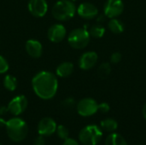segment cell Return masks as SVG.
I'll list each match as a JSON object with an SVG mask.
<instances>
[{"label":"cell","instance_id":"cell-14","mask_svg":"<svg viewBox=\"0 0 146 145\" xmlns=\"http://www.w3.org/2000/svg\"><path fill=\"white\" fill-rule=\"evenodd\" d=\"M25 49L27 53L33 58H39L43 53L42 44L36 39H29L26 42Z\"/></svg>","mask_w":146,"mask_h":145},{"label":"cell","instance_id":"cell-32","mask_svg":"<svg viewBox=\"0 0 146 145\" xmlns=\"http://www.w3.org/2000/svg\"><path fill=\"white\" fill-rule=\"evenodd\" d=\"M71 1H73V2H74V1H76V0H71Z\"/></svg>","mask_w":146,"mask_h":145},{"label":"cell","instance_id":"cell-27","mask_svg":"<svg viewBox=\"0 0 146 145\" xmlns=\"http://www.w3.org/2000/svg\"><path fill=\"white\" fill-rule=\"evenodd\" d=\"M33 145H45V139H44V136L39 135V136L34 140Z\"/></svg>","mask_w":146,"mask_h":145},{"label":"cell","instance_id":"cell-22","mask_svg":"<svg viewBox=\"0 0 146 145\" xmlns=\"http://www.w3.org/2000/svg\"><path fill=\"white\" fill-rule=\"evenodd\" d=\"M56 133H57V136L61 138V139H67L68 138V135H69V132H68V129L62 126V125H60L56 127Z\"/></svg>","mask_w":146,"mask_h":145},{"label":"cell","instance_id":"cell-21","mask_svg":"<svg viewBox=\"0 0 146 145\" xmlns=\"http://www.w3.org/2000/svg\"><path fill=\"white\" fill-rule=\"evenodd\" d=\"M111 73V66L109 62H103L98 68V75L101 79H106Z\"/></svg>","mask_w":146,"mask_h":145},{"label":"cell","instance_id":"cell-3","mask_svg":"<svg viewBox=\"0 0 146 145\" xmlns=\"http://www.w3.org/2000/svg\"><path fill=\"white\" fill-rule=\"evenodd\" d=\"M77 8L71 0H59L51 9L53 17L59 21H66L73 18L75 15Z\"/></svg>","mask_w":146,"mask_h":145},{"label":"cell","instance_id":"cell-26","mask_svg":"<svg viewBox=\"0 0 146 145\" xmlns=\"http://www.w3.org/2000/svg\"><path fill=\"white\" fill-rule=\"evenodd\" d=\"M110 110V106L109 105V103H102L100 104H98V111H100L101 113H108Z\"/></svg>","mask_w":146,"mask_h":145},{"label":"cell","instance_id":"cell-29","mask_svg":"<svg viewBox=\"0 0 146 145\" xmlns=\"http://www.w3.org/2000/svg\"><path fill=\"white\" fill-rule=\"evenodd\" d=\"M9 110H8V107L6 106H1L0 107V116L1 115H4L6 113H8Z\"/></svg>","mask_w":146,"mask_h":145},{"label":"cell","instance_id":"cell-13","mask_svg":"<svg viewBox=\"0 0 146 145\" xmlns=\"http://www.w3.org/2000/svg\"><path fill=\"white\" fill-rule=\"evenodd\" d=\"M98 56L95 51H87L81 55L79 59V67L82 70H90L98 62Z\"/></svg>","mask_w":146,"mask_h":145},{"label":"cell","instance_id":"cell-10","mask_svg":"<svg viewBox=\"0 0 146 145\" xmlns=\"http://www.w3.org/2000/svg\"><path fill=\"white\" fill-rule=\"evenodd\" d=\"M56 121L50 117L43 118L38 124V132L41 136H50L56 131Z\"/></svg>","mask_w":146,"mask_h":145},{"label":"cell","instance_id":"cell-17","mask_svg":"<svg viewBox=\"0 0 146 145\" xmlns=\"http://www.w3.org/2000/svg\"><path fill=\"white\" fill-rule=\"evenodd\" d=\"M105 145H127V144L121 135L118 133H111L107 137Z\"/></svg>","mask_w":146,"mask_h":145},{"label":"cell","instance_id":"cell-15","mask_svg":"<svg viewBox=\"0 0 146 145\" xmlns=\"http://www.w3.org/2000/svg\"><path fill=\"white\" fill-rule=\"evenodd\" d=\"M74 72V64L70 62H64L58 65L56 70V73L58 77L67 78L69 77Z\"/></svg>","mask_w":146,"mask_h":145},{"label":"cell","instance_id":"cell-31","mask_svg":"<svg viewBox=\"0 0 146 145\" xmlns=\"http://www.w3.org/2000/svg\"><path fill=\"white\" fill-rule=\"evenodd\" d=\"M142 113H143V116H144V118L146 120V103L144 105V107H143Z\"/></svg>","mask_w":146,"mask_h":145},{"label":"cell","instance_id":"cell-11","mask_svg":"<svg viewBox=\"0 0 146 145\" xmlns=\"http://www.w3.org/2000/svg\"><path fill=\"white\" fill-rule=\"evenodd\" d=\"M76 11L81 18L86 20H92L98 15V8L94 4L88 2L80 3Z\"/></svg>","mask_w":146,"mask_h":145},{"label":"cell","instance_id":"cell-19","mask_svg":"<svg viewBox=\"0 0 146 145\" xmlns=\"http://www.w3.org/2000/svg\"><path fill=\"white\" fill-rule=\"evenodd\" d=\"M17 79L15 77H14L13 75L10 74H7L5 75V77L3 78V86L5 89H7L9 91H15L16 87H17Z\"/></svg>","mask_w":146,"mask_h":145},{"label":"cell","instance_id":"cell-16","mask_svg":"<svg viewBox=\"0 0 146 145\" xmlns=\"http://www.w3.org/2000/svg\"><path fill=\"white\" fill-rule=\"evenodd\" d=\"M108 27L110 30V32H112L113 33H115V34L122 33L125 30L124 23L116 18L110 19V21L108 23Z\"/></svg>","mask_w":146,"mask_h":145},{"label":"cell","instance_id":"cell-8","mask_svg":"<svg viewBox=\"0 0 146 145\" xmlns=\"http://www.w3.org/2000/svg\"><path fill=\"white\" fill-rule=\"evenodd\" d=\"M28 102L27 97L24 95H19L15 97L8 104V110L9 112L15 115V116H18L21 114H22L27 107Z\"/></svg>","mask_w":146,"mask_h":145},{"label":"cell","instance_id":"cell-25","mask_svg":"<svg viewBox=\"0 0 146 145\" xmlns=\"http://www.w3.org/2000/svg\"><path fill=\"white\" fill-rule=\"evenodd\" d=\"M121 60V54L120 52H114L110 56V62L113 64H117Z\"/></svg>","mask_w":146,"mask_h":145},{"label":"cell","instance_id":"cell-4","mask_svg":"<svg viewBox=\"0 0 146 145\" xmlns=\"http://www.w3.org/2000/svg\"><path fill=\"white\" fill-rule=\"evenodd\" d=\"M102 138V129L96 125L86 126L79 133V140L84 145H97Z\"/></svg>","mask_w":146,"mask_h":145},{"label":"cell","instance_id":"cell-24","mask_svg":"<svg viewBox=\"0 0 146 145\" xmlns=\"http://www.w3.org/2000/svg\"><path fill=\"white\" fill-rule=\"evenodd\" d=\"M8 70H9V63L7 60L3 56L0 55V74L7 73Z\"/></svg>","mask_w":146,"mask_h":145},{"label":"cell","instance_id":"cell-12","mask_svg":"<svg viewBox=\"0 0 146 145\" xmlns=\"http://www.w3.org/2000/svg\"><path fill=\"white\" fill-rule=\"evenodd\" d=\"M67 30L65 26L62 24L56 23L52 25L48 30V38L53 43H60L66 37Z\"/></svg>","mask_w":146,"mask_h":145},{"label":"cell","instance_id":"cell-7","mask_svg":"<svg viewBox=\"0 0 146 145\" xmlns=\"http://www.w3.org/2000/svg\"><path fill=\"white\" fill-rule=\"evenodd\" d=\"M124 11L122 0H107L104 7V15L108 18H116Z\"/></svg>","mask_w":146,"mask_h":145},{"label":"cell","instance_id":"cell-9","mask_svg":"<svg viewBox=\"0 0 146 145\" xmlns=\"http://www.w3.org/2000/svg\"><path fill=\"white\" fill-rule=\"evenodd\" d=\"M28 10L35 17H43L48 10V3L46 0H29Z\"/></svg>","mask_w":146,"mask_h":145},{"label":"cell","instance_id":"cell-6","mask_svg":"<svg viewBox=\"0 0 146 145\" xmlns=\"http://www.w3.org/2000/svg\"><path fill=\"white\" fill-rule=\"evenodd\" d=\"M76 109L78 114L81 116H92L98 111V103L93 98L86 97L77 103Z\"/></svg>","mask_w":146,"mask_h":145},{"label":"cell","instance_id":"cell-20","mask_svg":"<svg viewBox=\"0 0 146 145\" xmlns=\"http://www.w3.org/2000/svg\"><path fill=\"white\" fill-rule=\"evenodd\" d=\"M90 36L96 38H102L104 33H105V28L104 26L100 25V24H96L93 25L90 27V29L88 30Z\"/></svg>","mask_w":146,"mask_h":145},{"label":"cell","instance_id":"cell-5","mask_svg":"<svg viewBox=\"0 0 146 145\" xmlns=\"http://www.w3.org/2000/svg\"><path fill=\"white\" fill-rule=\"evenodd\" d=\"M90 33L86 27L75 28L70 32L68 37L69 45L76 50H80L86 47L90 42Z\"/></svg>","mask_w":146,"mask_h":145},{"label":"cell","instance_id":"cell-18","mask_svg":"<svg viewBox=\"0 0 146 145\" xmlns=\"http://www.w3.org/2000/svg\"><path fill=\"white\" fill-rule=\"evenodd\" d=\"M100 126H101L102 130L108 132H113L117 129L118 123L115 120H114L112 118H107L101 121Z\"/></svg>","mask_w":146,"mask_h":145},{"label":"cell","instance_id":"cell-2","mask_svg":"<svg viewBox=\"0 0 146 145\" xmlns=\"http://www.w3.org/2000/svg\"><path fill=\"white\" fill-rule=\"evenodd\" d=\"M5 127L9 138L14 142H21L27 138L28 127L27 123L21 118L14 117L9 120Z\"/></svg>","mask_w":146,"mask_h":145},{"label":"cell","instance_id":"cell-23","mask_svg":"<svg viewBox=\"0 0 146 145\" xmlns=\"http://www.w3.org/2000/svg\"><path fill=\"white\" fill-rule=\"evenodd\" d=\"M62 106L65 109H71L75 106V101L73 97H68L62 102Z\"/></svg>","mask_w":146,"mask_h":145},{"label":"cell","instance_id":"cell-28","mask_svg":"<svg viewBox=\"0 0 146 145\" xmlns=\"http://www.w3.org/2000/svg\"><path fill=\"white\" fill-rule=\"evenodd\" d=\"M62 145H79V143H78L75 139H74V138H68L67 139L64 140Z\"/></svg>","mask_w":146,"mask_h":145},{"label":"cell","instance_id":"cell-1","mask_svg":"<svg viewBox=\"0 0 146 145\" xmlns=\"http://www.w3.org/2000/svg\"><path fill=\"white\" fill-rule=\"evenodd\" d=\"M32 87L39 98L49 100L54 97L57 92L58 80L53 73L41 71L33 78Z\"/></svg>","mask_w":146,"mask_h":145},{"label":"cell","instance_id":"cell-33","mask_svg":"<svg viewBox=\"0 0 146 145\" xmlns=\"http://www.w3.org/2000/svg\"><path fill=\"white\" fill-rule=\"evenodd\" d=\"M0 145H3V144H0Z\"/></svg>","mask_w":146,"mask_h":145},{"label":"cell","instance_id":"cell-30","mask_svg":"<svg viewBox=\"0 0 146 145\" xmlns=\"http://www.w3.org/2000/svg\"><path fill=\"white\" fill-rule=\"evenodd\" d=\"M6 121L4 120V119H3V118H0V127H2V126H5V125H6Z\"/></svg>","mask_w":146,"mask_h":145}]
</instances>
